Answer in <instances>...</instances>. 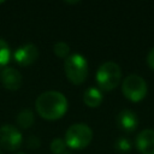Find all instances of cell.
<instances>
[{
    "label": "cell",
    "instance_id": "obj_4",
    "mask_svg": "<svg viewBox=\"0 0 154 154\" xmlns=\"http://www.w3.org/2000/svg\"><path fill=\"white\" fill-rule=\"evenodd\" d=\"M122 78V70L120 66L113 61H106L96 71V82L97 85L103 90H112L114 89Z\"/></svg>",
    "mask_w": 154,
    "mask_h": 154
},
{
    "label": "cell",
    "instance_id": "obj_11",
    "mask_svg": "<svg viewBox=\"0 0 154 154\" xmlns=\"http://www.w3.org/2000/svg\"><path fill=\"white\" fill-rule=\"evenodd\" d=\"M83 102L88 106V107H97L100 106V103L102 102V93L100 89L90 87L88 88L84 94H83Z\"/></svg>",
    "mask_w": 154,
    "mask_h": 154
},
{
    "label": "cell",
    "instance_id": "obj_17",
    "mask_svg": "<svg viewBox=\"0 0 154 154\" xmlns=\"http://www.w3.org/2000/svg\"><path fill=\"white\" fill-rule=\"evenodd\" d=\"M40 143H41V141L36 136H31V137L28 138V148L36 149V148L40 147Z\"/></svg>",
    "mask_w": 154,
    "mask_h": 154
},
{
    "label": "cell",
    "instance_id": "obj_2",
    "mask_svg": "<svg viewBox=\"0 0 154 154\" xmlns=\"http://www.w3.org/2000/svg\"><path fill=\"white\" fill-rule=\"evenodd\" d=\"M64 71L73 84H82L88 75V63L82 54H71L64 61Z\"/></svg>",
    "mask_w": 154,
    "mask_h": 154
},
{
    "label": "cell",
    "instance_id": "obj_22",
    "mask_svg": "<svg viewBox=\"0 0 154 154\" xmlns=\"http://www.w3.org/2000/svg\"><path fill=\"white\" fill-rule=\"evenodd\" d=\"M0 154H2V153H1V150H0Z\"/></svg>",
    "mask_w": 154,
    "mask_h": 154
},
{
    "label": "cell",
    "instance_id": "obj_8",
    "mask_svg": "<svg viewBox=\"0 0 154 154\" xmlns=\"http://www.w3.org/2000/svg\"><path fill=\"white\" fill-rule=\"evenodd\" d=\"M0 81L8 90H17L22 85V75L14 67H4L0 72Z\"/></svg>",
    "mask_w": 154,
    "mask_h": 154
},
{
    "label": "cell",
    "instance_id": "obj_7",
    "mask_svg": "<svg viewBox=\"0 0 154 154\" xmlns=\"http://www.w3.org/2000/svg\"><path fill=\"white\" fill-rule=\"evenodd\" d=\"M13 58L20 66H29L37 60L38 49L34 43H25L16 49Z\"/></svg>",
    "mask_w": 154,
    "mask_h": 154
},
{
    "label": "cell",
    "instance_id": "obj_5",
    "mask_svg": "<svg viewBox=\"0 0 154 154\" xmlns=\"http://www.w3.org/2000/svg\"><path fill=\"white\" fill-rule=\"evenodd\" d=\"M122 90L128 100L132 102H138L146 96L148 88L146 81L140 75L131 73L124 78L122 83Z\"/></svg>",
    "mask_w": 154,
    "mask_h": 154
},
{
    "label": "cell",
    "instance_id": "obj_3",
    "mask_svg": "<svg viewBox=\"0 0 154 154\" xmlns=\"http://www.w3.org/2000/svg\"><path fill=\"white\" fill-rule=\"evenodd\" d=\"M91 140L93 131L84 123L72 124L65 134V143L72 149H83L89 146Z\"/></svg>",
    "mask_w": 154,
    "mask_h": 154
},
{
    "label": "cell",
    "instance_id": "obj_14",
    "mask_svg": "<svg viewBox=\"0 0 154 154\" xmlns=\"http://www.w3.org/2000/svg\"><path fill=\"white\" fill-rule=\"evenodd\" d=\"M53 51H54V54L59 58H67L69 57V52H70V47L67 43L65 42H57L53 47Z\"/></svg>",
    "mask_w": 154,
    "mask_h": 154
},
{
    "label": "cell",
    "instance_id": "obj_20",
    "mask_svg": "<svg viewBox=\"0 0 154 154\" xmlns=\"http://www.w3.org/2000/svg\"><path fill=\"white\" fill-rule=\"evenodd\" d=\"M17 154H25V153H17Z\"/></svg>",
    "mask_w": 154,
    "mask_h": 154
},
{
    "label": "cell",
    "instance_id": "obj_18",
    "mask_svg": "<svg viewBox=\"0 0 154 154\" xmlns=\"http://www.w3.org/2000/svg\"><path fill=\"white\" fill-rule=\"evenodd\" d=\"M147 64L149 65V67H152L154 70V47L149 51V53L147 55Z\"/></svg>",
    "mask_w": 154,
    "mask_h": 154
},
{
    "label": "cell",
    "instance_id": "obj_12",
    "mask_svg": "<svg viewBox=\"0 0 154 154\" xmlns=\"http://www.w3.org/2000/svg\"><path fill=\"white\" fill-rule=\"evenodd\" d=\"M34 120H35V117H34V112L30 109V108H26V109H23L22 112L18 113L17 116V124L22 128V129H28L30 128L32 124H34Z\"/></svg>",
    "mask_w": 154,
    "mask_h": 154
},
{
    "label": "cell",
    "instance_id": "obj_21",
    "mask_svg": "<svg viewBox=\"0 0 154 154\" xmlns=\"http://www.w3.org/2000/svg\"><path fill=\"white\" fill-rule=\"evenodd\" d=\"M2 2H4V1H0V4H2Z\"/></svg>",
    "mask_w": 154,
    "mask_h": 154
},
{
    "label": "cell",
    "instance_id": "obj_10",
    "mask_svg": "<svg viewBox=\"0 0 154 154\" xmlns=\"http://www.w3.org/2000/svg\"><path fill=\"white\" fill-rule=\"evenodd\" d=\"M117 124L123 131L131 132L138 125L137 114L131 109H123L117 116Z\"/></svg>",
    "mask_w": 154,
    "mask_h": 154
},
{
    "label": "cell",
    "instance_id": "obj_6",
    "mask_svg": "<svg viewBox=\"0 0 154 154\" xmlns=\"http://www.w3.org/2000/svg\"><path fill=\"white\" fill-rule=\"evenodd\" d=\"M22 141L23 136L16 126L5 124L0 128V147L10 152L17 150L22 146Z\"/></svg>",
    "mask_w": 154,
    "mask_h": 154
},
{
    "label": "cell",
    "instance_id": "obj_15",
    "mask_svg": "<svg viewBox=\"0 0 154 154\" xmlns=\"http://www.w3.org/2000/svg\"><path fill=\"white\" fill-rule=\"evenodd\" d=\"M65 149H66L65 140L54 138L51 142V150H52L53 154H63V153H65Z\"/></svg>",
    "mask_w": 154,
    "mask_h": 154
},
{
    "label": "cell",
    "instance_id": "obj_16",
    "mask_svg": "<svg viewBox=\"0 0 154 154\" xmlns=\"http://www.w3.org/2000/svg\"><path fill=\"white\" fill-rule=\"evenodd\" d=\"M116 148H117V150H119V152H123V153H125V152H129L130 149H131V142L126 138V137H119L117 141H116Z\"/></svg>",
    "mask_w": 154,
    "mask_h": 154
},
{
    "label": "cell",
    "instance_id": "obj_1",
    "mask_svg": "<svg viewBox=\"0 0 154 154\" xmlns=\"http://www.w3.org/2000/svg\"><path fill=\"white\" fill-rule=\"evenodd\" d=\"M67 100L64 94L55 90H48L40 94L35 101V108L38 116L47 120L60 119L67 111Z\"/></svg>",
    "mask_w": 154,
    "mask_h": 154
},
{
    "label": "cell",
    "instance_id": "obj_9",
    "mask_svg": "<svg viewBox=\"0 0 154 154\" xmlns=\"http://www.w3.org/2000/svg\"><path fill=\"white\" fill-rule=\"evenodd\" d=\"M136 147L142 154H154V130H142L136 137Z\"/></svg>",
    "mask_w": 154,
    "mask_h": 154
},
{
    "label": "cell",
    "instance_id": "obj_19",
    "mask_svg": "<svg viewBox=\"0 0 154 154\" xmlns=\"http://www.w3.org/2000/svg\"><path fill=\"white\" fill-rule=\"evenodd\" d=\"M63 154H72V153H69V152H65V153H63Z\"/></svg>",
    "mask_w": 154,
    "mask_h": 154
},
{
    "label": "cell",
    "instance_id": "obj_13",
    "mask_svg": "<svg viewBox=\"0 0 154 154\" xmlns=\"http://www.w3.org/2000/svg\"><path fill=\"white\" fill-rule=\"evenodd\" d=\"M11 59V49L6 41L0 38V66L7 65Z\"/></svg>",
    "mask_w": 154,
    "mask_h": 154
}]
</instances>
